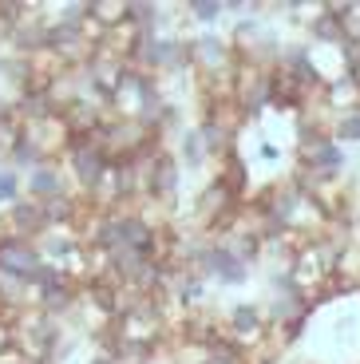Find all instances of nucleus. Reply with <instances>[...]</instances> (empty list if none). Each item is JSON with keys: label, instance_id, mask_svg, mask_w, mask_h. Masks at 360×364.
Listing matches in <instances>:
<instances>
[{"label": "nucleus", "instance_id": "nucleus-11", "mask_svg": "<svg viewBox=\"0 0 360 364\" xmlns=\"http://www.w3.org/2000/svg\"><path fill=\"white\" fill-rule=\"evenodd\" d=\"M20 198V174L16 171H0V202H16Z\"/></svg>", "mask_w": 360, "mask_h": 364}, {"label": "nucleus", "instance_id": "nucleus-12", "mask_svg": "<svg viewBox=\"0 0 360 364\" xmlns=\"http://www.w3.org/2000/svg\"><path fill=\"white\" fill-rule=\"evenodd\" d=\"M261 159H265V163H277V159H281V151H277L273 143H261Z\"/></svg>", "mask_w": 360, "mask_h": 364}, {"label": "nucleus", "instance_id": "nucleus-6", "mask_svg": "<svg viewBox=\"0 0 360 364\" xmlns=\"http://www.w3.org/2000/svg\"><path fill=\"white\" fill-rule=\"evenodd\" d=\"M218 182H222V186H226L230 194H234V198H242V191H245V163L238 159V151H230V155L222 159Z\"/></svg>", "mask_w": 360, "mask_h": 364}, {"label": "nucleus", "instance_id": "nucleus-4", "mask_svg": "<svg viewBox=\"0 0 360 364\" xmlns=\"http://www.w3.org/2000/svg\"><path fill=\"white\" fill-rule=\"evenodd\" d=\"M44 202H12L9 206V234L12 237H44L48 234Z\"/></svg>", "mask_w": 360, "mask_h": 364}, {"label": "nucleus", "instance_id": "nucleus-10", "mask_svg": "<svg viewBox=\"0 0 360 364\" xmlns=\"http://www.w3.org/2000/svg\"><path fill=\"white\" fill-rule=\"evenodd\" d=\"M186 12H194L198 20H206V24H210V20H218L226 12V4H222V0H190Z\"/></svg>", "mask_w": 360, "mask_h": 364}, {"label": "nucleus", "instance_id": "nucleus-14", "mask_svg": "<svg viewBox=\"0 0 360 364\" xmlns=\"http://www.w3.org/2000/svg\"><path fill=\"white\" fill-rule=\"evenodd\" d=\"M349 75H352V80H356V83H360V64H356V68H352V72H349Z\"/></svg>", "mask_w": 360, "mask_h": 364}, {"label": "nucleus", "instance_id": "nucleus-3", "mask_svg": "<svg viewBox=\"0 0 360 364\" xmlns=\"http://www.w3.org/2000/svg\"><path fill=\"white\" fill-rule=\"evenodd\" d=\"M226 337L238 341L242 348L261 345V341H270V317L258 305H234V313L226 321Z\"/></svg>", "mask_w": 360, "mask_h": 364}, {"label": "nucleus", "instance_id": "nucleus-9", "mask_svg": "<svg viewBox=\"0 0 360 364\" xmlns=\"http://www.w3.org/2000/svg\"><path fill=\"white\" fill-rule=\"evenodd\" d=\"M182 159H186L190 166H198L202 159H206V146H202V135H198V131L182 135Z\"/></svg>", "mask_w": 360, "mask_h": 364}, {"label": "nucleus", "instance_id": "nucleus-1", "mask_svg": "<svg viewBox=\"0 0 360 364\" xmlns=\"http://www.w3.org/2000/svg\"><path fill=\"white\" fill-rule=\"evenodd\" d=\"M68 163H72L75 182H80L88 194L100 191L103 178H107V171H111V155L103 151V143L95 135L91 139H72V143H68Z\"/></svg>", "mask_w": 360, "mask_h": 364}, {"label": "nucleus", "instance_id": "nucleus-5", "mask_svg": "<svg viewBox=\"0 0 360 364\" xmlns=\"http://www.w3.org/2000/svg\"><path fill=\"white\" fill-rule=\"evenodd\" d=\"M28 194H32L36 202L60 198V194H63V171H55L52 163L36 166V171L28 174Z\"/></svg>", "mask_w": 360, "mask_h": 364}, {"label": "nucleus", "instance_id": "nucleus-8", "mask_svg": "<svg viewBox=\"0 0 360 364\" xmlns=\"http://www.w3.org/2000/svg\"><path fill=\"white\" fill-rule=\"evenodd\" d=\"M333 139H337L341 146L360 143V111H352V115H337V119H333Z\"/></svg>", "mask_w": 360, "mask_h": 364}, {"label": "nucleus", "instance_id": "nucleus-13", "mask_svg": "<svg viewBox=\"0 0 360 364\" xmlns=\"http://www.w3.org/2000/svg\"><path fill=\"white\" fill-rule=\"evenodd\" d=\"M91 364H119L115 353H100V356H91Z\"/></svg>", "mask_w": 360, "mask_h": 364}, {"label": "nucleus", "instance_id": "nucleus-7", "mask_svg": "<svg viewBox=\"0 0 360 364\" xmlns=\"http://www.w3.org/2000/svg\"><path fill=\"white\" fill-rule=\"evenodd\" d=\"M174 301H179V305H186V309H194V305H198L202 301V277L198 273H174Z\"/></svg>", "mask_w": 360, "mask_h": 364}, {"label": "nucleus", "instance_id": "nucleus-2", "mask_svg": "<svg viewBox=\"0 0 360 364\" xmlns=\"http://www.w3.org/2000/svg\"><path fill=\"white\" fill-rule=\"evenodd\" d=\"M40 265H44V254H40L36 242L0 234V277H12V282H32Z\"/></svg>", "mask_w": 360, "mask_h": 364}]
</instances>
